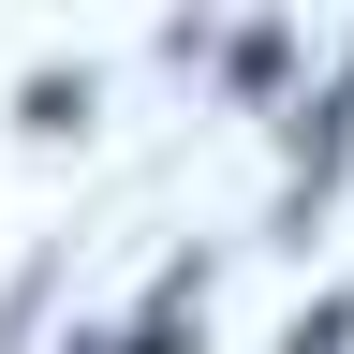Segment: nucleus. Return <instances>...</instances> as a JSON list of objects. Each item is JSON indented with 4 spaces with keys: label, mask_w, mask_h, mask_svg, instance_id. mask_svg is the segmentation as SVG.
Here are the masks:
<instances>
[{
    "label": "nucleus",
    "mask_w": 354,
    "mask_h": 354,
    "mask_svg": "<svg viewBox=\"0 0 354 354\" xmlns=\"http://www.w3.org/2000/svg\"><path fill=\"white\" fill-rule=\"evenodd\" d=\"M281 74H295V44H281V30H251V44H236V104H281Z\"/></svg>",
    "instance_id": "1"
},
{
    "label": "nucleus",
    "mask_w": 354,
    "mask_h": 354,
    "mask_svg": "<svg viewBox=\"0 0 354 354\" xmlns=\"http://www.w3.org/2000/svg\"><path fill=\"white\" fill-rule=\"evenodd\" d=\"M15 118H30V133H59V118H88V88H74V74H30V88H15Z\"/></svg>",
    "instance_id": "2"
},
{
    "label": "nucleus",
    "mask_w": 354,
    "mask_h": 354,
    "mask_svg": "<svg viewBox=\"0 0 354 354\" xmlns=\"http://www.w3.org/2000/svg\"><path fill=\"white\" fill-rule=\"evenodd\" d=\"M74 354H104V339H74Z\"/></svg>",
    "instance_id": "3"
},
{
    "label": "nucleus",
    "mask_w": 354,
    "mask_h": 354,
    "mask_svg": "<svg viewBox=\"0 0 354 354\" xmlns=\"http://www.w3.org/2000/svg\"><path fill=\"white\" fill-rule=\"evenodd\" d=\"M339 104H354V74H339Z\"/></svg>",
    "instance_id": "4"
}]
</instances>
